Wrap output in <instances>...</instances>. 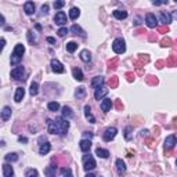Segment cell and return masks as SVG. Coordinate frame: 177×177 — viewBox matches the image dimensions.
<instances>
[{
    "instance_id": "obj_1",
    "label": "cell",
    "mask_w": 177,
    "mask_h": 177,
    "mask_svg": "<svg viewBox=\"0 0 177 177\" xmlns=\"http://www.w3.org/2000/svg\"><path fill=\"white\" fill-rule=\"evenodd\" d=\"M47 129L51 134H65L69 129V122L65 118H57L56 120L47 119Z\"/></svg>"
},
{
    "instance_id": "obj_2",
    "label": "cell",
    "mask_w": 177,
    "mask_h": 177,
    "mask_svg": "<svg viewBox=\"0 0 177 177\" xmlns=\"http://www.w3.org/2000/svg\"><path fill=\"white\" fill-rule=\"evenodd\" d=\"M24 53H25V47H24V44L18 43L17 46H15V49H14V51H13V56H11V60H10L11 65H18V64L21 62V60H22Z\"/></svg>"
},
{
    "instance_id": "obj_3",
    "label": "cell",
    "mask_w": 177,
    "mask_h": 177,
    "mask_svg": "<svg viewBox=\"0 0 177 177\" xmlns=\"http://www.w3.org/2000/svg\"><path fill=\"white\" fill-rule=\"evenodd\" d=\"M112 50L116 53V54H123L125 51H126V43H125V40L123 39H115L114 43H112Z\"/></svg>"
},
{
    "instance_id": "obj_4",
    "label": "cell",
    "mask_w": 177,
    "mask_h": 177,
    "mask_svg": "<svg viewBox=\"0 0 177 177\" xmlns=\"http://www.w3.org/2000/svg\"><path fill=\"white\" fill-rule=\"evenodd\" d=\"M95 166V161H94V158L89 154V155H84L83 156V167H84V170L86 172H89V170H93Z\"/></svg>"
},
{
    "instance_id": "obj_5",
    "label": "cell",
    "mask_w": 177,
    "mask_h": 177,
    "mask_svg": "<svg viewBox=\"0 0 177 177\" xmlns=\"http://www.w3.org/2000/svg\"><path fill=\"white\" fill-rule=\"evenodd\" d=\"M11 76L15 80H25V69H24V67L18 65L17 68H14L11 71Z\"/></svg>"
},
{
    "instance_id": "obj_6",
    "label": "cell",
    "mask_w": 177,
    "mask_h": 177,
    "mask_svg": "<svg viewBox=\"0 0 177 177\" xmlns=\"http://www.w3.org/2000/svg\"><path fill=\"white\" fill-rule=\"evenodd\" d=\"M116 133H118L116 127H108L107 130L104 132V134H102V139H104V141H111V140L115 139Z\"/></svg>"
},
{
    "instance_id": "obj_7",
    "label": "cell",
    "mask_w": 177,
    "mask_h": 177,
    "mask_svg": "<svg viewBox=\"0 0 177 177\" xmlns=\"http://www.w3.org/2000/svg\"><path fill=\"white\" fill-rule=\"evenodd\" d=\"M177 144V137L174 134H172V136H167L166 140H165V150H172V148H174V145Z\"/></svg>"
},
{
    "instance_id": "obj_8",
    "label": "cell",
    "mask_w": 177,
    "mask_h": 177,
    "mask_svg": "<svg viewBox=\"0 0 177 177\" xmlns=\"http://www.w3.org/2000/svg\"><path fill=\"white\" fill-rule=\"evenodd\" d=\"M145 22L150 28H158V19H156V17L151 13L145 15Z\"/></svg>"
},
{
    "instance_id": "obj_9",
    "label": "cell",
    "mask_w": 177,
    "mask_h": 177,
    "mask_svg": "<svg viewBox=\"0 0 177 177\" xmlns=\"http://www.w3.org/2000/svg\"><path fill=\"white\" fill-rule=\"evenodd\" d=\"M51 69L54 71L56 73H64V65L58 60H51Z\"/></svg>"
},
{
    "instance_id": "obj_10",
    "label": "cell",
    "mask_w": 177,
    "mask_h": 177,
    "mask_svg": "<svg viewBox=\"0 0 177 177\" xmlns=\"http://www.w3.org/2000/svg\"><path fill=\"white\" fill-rule=\"evenodd\" d=\"M54 22L57 24V25H65L67 24V15L64 11H58L56 14V17H54Z\"/></svg>"
},
{
    "instance_id": "obj_11",
    "label": "cell",
    "mask_w": 177,
    "mask_h": 177,
    "mask_svg": "<svg viewBox=\"0 0 177 177\" xmlns=\"http://www.w3.org/2000/svg\"><path fill=\"white\" fill-rule=\"evenodd\" d=\"M159 19H161V22L163 24V25H169L172 22V15L169 13H166V11H161V14H159Z\"/></svg>"
},
{
    "instance_id": "obj_12",
    "label": "cell",
    "mask_w": 177,
    "mask_h": 177,
    "mask_svg": "<svg viewBox=\"0 0 177 177\" xmlns=\"http://www.w3.org/2000/svg\"><path fill=\"white\" fill-rule=\"evenodd\" d=\"M102 84H104V78L102 76H95L93 78V80H91V87L97 90V89H101Z\"/></svg>"
},
{
    "instance_id": "obj_13",
    "label": "cell",
    "mask_w": 177,
    "mask_h": 177,
    "mask_svg": "<svg viewBox=\"0 0 177 177\" xmlns=\"http://www.w3.org/2000/svg\"><path fill=\"white\" fill-rule=\"evenodd\" d=\"M112 101H111V98H102V102H101V109L104 112H108V111H111V108H112Z\"/></svg>"
},
{
    "instance_id": "obj_14",
    "label": "cell",
    "mask_w": 177,
    "mask_h": 177,
    "mask_svg": "<svg viewBox=\"0 0 177 177\" xmlns=\"http://www.w3.org/2000/svg\"><path fill=\"white\" fill-rule=\"evenodd\" d=\"M56 173H57V166H54V165H50L44 169L46 177H56Z\"/></svg>"
},
{
    "instance_id": "obj_15",
    "label": "cell",
    "mask_w": 177,
    "mask_h": 177,
    "mask_svg": "<svg viewBox=\"0 0 177 177\" xmlns=\"http://www.w3.org/2000/svg\"><path fill=\"white\" fill-rule=\"evenodd\" d=\"M3 176L4 177H13L14 176V170H13V166L8 163L3 165Z\"/></svg>"
},
{
    "instance_id": "obj_16",
    "label": "cell",
    "mask_w": 177,
    "mask_h": 177,
    "mask_svg": "<svg viewBox=\"0 0 177 177\" xmlns=\"http://www.w3.org/2000/svg\"><path fill=\"white\" fill-rule=\"evenodd\" d=\"M108 94V89L101 87V89H97L94 91V97L95 100H102V97H105Z\"/></svg>"
},
{
    "instance_id": "obj_17",
    "label": "cell",
    "mask_w": 177,
    "mask_h": 177,
    "mask_svg": "<svg viewBox=\"0 0 177 177\" xmlns=\"http://www.w3.org/2000/svg\"><path fill=\"white\" fill-rule=\"evenodd\" d=\"M24 95H25V89L22 87H18L17 89V91H15V95H14V100L15 102H21L24 100Z\"/></svg>"
},
{
    "instance_id": "obj_18",
    "label": "cell",
    "mask_w": 177,
    "mask_h": 177,
    "mask_svg": "<svg viewBox=\"0 0 177 177\" xmlns=\"http://www.w3.org/2000/svg\"><path fill=\"white\" fill-rule=\"evenodd\" d=\"M79 147H80V150H82L83 152H87V151H90V148H91V141L83 139L82 141L79 143Z\"/></svg>"
},
{
    "instance_id": "obj_19",
    "label": "cell",
    "mask_w": 177,
    "mask_h": 177,
    "mask_svg": "<svg viewBox=\"0 0 177 177\" xmlns=\"http://www.w3.org/2000/svg\"><path fill=\"white\" fill-rule=\"evenodd\" d=\"M24 11L28 15H32V14L35 13V4L32 1H26L25 4H24Z\"/></svg>"
},
{
    "instance_id": "obj_20",
    "label": "cell",
    "mask_w": 177,
    "mask_h": 177,
    "mask_svg": "<svg viewBox=\"0 0 177 177\" xmlns=\"http://www.w3.org/2000/svg\"><path fill=\"white\" fill-rule=\"evenodd\" d=\"M10 118H11V108L4 107L3 111H1V119H3V122H7Z\"/></svg>"
},
{
    "instance_id": "obj_21",
    "label": "cell",
    "mask_w": 177,
    "mask_h": 177,
    "mask_svg": "<svg viewBox=\"0 0 177 177\" xmlns=\"http://www.w3.org/2000/svg\"><path fill=\"white\" fill-rule=\"evenodd\" d=\"M86 94H87V91H86V89L83 87V86L78 87V90L75 91V97L78 100H83V98L86 97Z\"/></svg>"
},
{
    "instance_id": "obj_22",
    "label": "cell",
    "mask_w": 177,
    "mask_h": 177,
    "mask_svg": "<svg viewBox=\"0 0 177 177\" xmlns=\"http://www.w3.org/2000/svg\"><path fill=\"white\" fill-rule=\"evenodd\" d=\"M84 116H86V119H87L90 123H95V118L91 115V109H90V107H89V105H86V107H84Z\"/></svg>"
},
{
    "instance_id": "obj_23",
    "label": "cell",
    "mask_w": 177,
    "mask_h": 177,
    "mask_svg": "<svg viewBox=\"0 0 177 177\" xmlns=\"http://www.w3.org/2000/svg\"><path fill=\"white\" fill-rule=\"evenodd\" d=\"M50 150H51L50 143H44V144H42L40 148H39V154H40V155H47V154L50 152Z\"/></svg>"
},
{
    "instance_id": "obj_24",
    "label": "cell",
    "mask_w": 177,
    "mask_h": 177,
    "mask_svg": "<svg viewBox=\"0 0 177 177\" xmlns=\"http://www.w3.org/2000/svg\"><path fill=\"white\" fill-rule=\"evenodd\" d=\"M71 31L73 32V33H75V35H79V36H80V38H86V33H84V31H83L82 28H80V26L79 25H72V28H71Z\"/></svg>"
},
{
    "instance_id": "obj_25",
    "label": "cell",
    "mask_w": 177,
    "mask_h": 177,
    "mask_svg": "<svg viewBox=\"0 0 177 177\" xmlns=\"http://www.w3.org/2000/svg\"><path fill=\"white\" fill-rule=\"evenodd\" d=\"M80 60H82L83 62H90V61H91V54H90V51L89 50L80 51Z\"/></svg>"
},
{
    "instance_id": "obj_26",
    "label": "cell",
    "mask_w": 177,
    "mask_h": 177,
    "mask_svg": "<svg viewBox=\"0 0 177 177\" xmlns=\"http://www.w3.org/2000/svg\"><path fill=\"white\" fill-rule=\"evenodd\" d=\"M114 17L116 19H125L127 18V11H125V10H115Z\"/></svg>"
},
{
    "instance_id": "obj_27",
    "label": "cell",
    "mask_w": 177,
    "mask_h": 177,
    "mask_svg": "<svg viewBox=\"0 0 177 177\" xmlns=\"http://www.w3.org/2000/svg\"><path fill=\"white\" fill-rule=\"evenodd\" d=\"M72 73H73V78H75L76 80H79V82H82L83 79H84L83 72L79 69V68H73V69H72Z\"/></svg>"
},
{
    "instance_id": "obj_28",
    "label": "cell",
    "mask_w": 177,
    "mask_h": 177,
    "mask_svg": "<svg viewBox=\"0 0 177 177\" xmlns=\"http://www.w3.org/2000/svg\"><path fill=\"white\" fill-rule=\"evenodd\" d=\"M62 118H65V119H71V118H73V112H72V109H71L69 107H65L62 108Z\"/></svg>"
},
{
    "instance_id": "obj_29",
    "label": "cell",
    "mask_w": 177,
    "mask_h": 177,
    "mask_svg": "<svg viewBox=\"0 0 177 177\" xmlns=\"http://www.w3.org/2000/svg\"><path fill=\"white\" fill-rule=\"evenodd\" d=\"M95 155H97V156H100V158H108V156H109V151H107V150H102V148H100V147H98V148H97V150H95Z\"/></svg>"
},
{
    "instance_id": "obj_30",
    "label": "cell",
    "mask_w": 177,
    "mask_h": 177,
    "mask_svg": "<svg viewBox=\"0 0 177 177\" xmlns=\"http://www.w3.org/2000/svg\"><path fill=\"white\" fill-rule=\"evenodd\" d=\"M116 169H118L119 173H125L126 172V165H125V162L122 159H116Z\"/></svg>"
},
{
    "instance_id": "obj_31",
    "label": "cell",
    "mask_w": 177,
    "mask_h": 177,
    "mask_svg": "<svg viewBox=\"0 0 177 177\" xmlns=\"http://www.w3.org/2000/svg\"><path fill=\"white\" fill-rule=\"evenodd\" d=\"M4 159H6V162H17L18 161V155L15 152H10V154H7L4 156Z\"/></svg>"
},
{
    "instance_id": "obj_32",
    "label": "cell",
    "mask_w": 177,
    "mask_h": 177,
    "mask_svg": "<svg viewBox=\"0 0 177 177\" xmlns=\"http://www.w3.org/2000/svg\"><path fill=\"white\" fill-rule=\"evenodd\" d=\"M29 93H31L32 97H33V95H38V93H39V84H38V82H32L31 83V90H29Z\"/></svg>"
},
{
    "instance_id": "obj_33",
    "label": "cell",
    "mask_w": 177,
    "mask_h": 177,
    "mask_svg": "<svg viewBox=\"0 0 177 177\" xmlns=\"http://www.w3.org/2000/svg\"><path fill=\"white\" fill-rule=\"evenodd\" d=\"M79 15H80V10H79V8H76V7L71 8V11H69V18L71 19H76Z\"/></svg>"
},
{
    "instance_id": "obj_34",
    "label": "cell",
    "mask_w": 177,
    "mask_h": 177,
    "mask_svg": "<svg viewBox=\"0 0 177 177\" xmlns=\"http://www.w3.org/2000/svg\"><path fill=\"white\" fill-rule=\"evenodd\" d=\"M65 47H67V51H68V53H73V51L78 49V43H75V42H68Z\"/></svg>"
},
{
    "instance_id": "obj_35",
    "label": "cell",
    "mask_w": 177,
    "mask_h": 177,
    "mask_svg": "<svg viewBox=\"0 0 177 177\" xmlns=\"http://www.w3.org/2000/svg\"><path fill=\"white\" fill-rule=\"evenodd\" d=\"M133 127L132 126H127L126 129H125V139L127 140V141H130V140H133Z\"/></svg>"
},
{
    "instance_id": "obj_36",
    "label": "cell",
    "mask_w": 177,
    "mask_h": 177,
    "mask_svg": "<svg viewBox=\"0 0 177 177\" xmlns=\"http://www.w3.org/2000/svg\"><path fill=\"white\" fill-rule=\"evenodd\" d=\"M47 108H49L50 111H54V112H56V111H58V109H60V104H58L57 101H51V102H49V104H47Z\"/></svg>"
},
{
    "instance_id": "obj_37",
    "label": "cell",
    "mask_w": 177,
    "mask_h": 177,
    "mask_svg": "<svg viewBox=\"0 0 177 177\" xmlns=\"http://www.w3.org/2000/svg\"><path fill=\"white\" fill-rule=\"evenodd\" d=\"M166 64H167L169 67H177V57L176 56H170L169 60L166 61Z\"/></svg>"
},
{
    "instance_id": "obj_38",
    "label": "cell",
    "mask_w": 177,
    "mask_h": 177,
    "mask_svg": "<svg viewBox=\"0 0 177 177\" xmlns=\"http://www.w3.org/2000/svg\"><path fill=\"white\" fill-rule=\"evenodd\" d=\"M28 40H29V43H31L32 46H33V44H38V40L33 36V32L32 31H28Z\"/></svg>"
},
{
    "instance_id": "obj_39",
    "label": "cell",
    "mask_w": 177,
    "mask_h": 177,
    "mask_svg": "<svg viewBox=\"0 0 177 177\" xmlns=\"http://www.w3.org/2000/svg\"><path fill=\"white\" fill-rule=\"evenodd\" d=\"M38 170L36 169H28L25 173V177H38Z\"/></svg>"
},
{
    "instance_id": "obj_40",
    "label": "cell",
    "mask_w": 177,
    "mask_h": 177,
    "mask_svg": "<svg viewBox=\"0 0 177 177\" xmlns=\"http://www.w3.org/2000/svg\"><path fill=\"white\" fill-rule=\"evenodd\" d=\"M116 86H118V78H116V76H112V78L109 79V87L115 89Z\"/></svg>"
},
{
    "instance_id": "obj_41",
    "label": "cell",
    "mask_w": 177,
    "mask_h": 177,
    "mask_svg": "<svg viewBox=\"0 0 177 177\" xmlns=\"http://www.w3.org/2000/svg\"><path fill=\"white\" fill-rule=\"evenodd\" d=\"M161 46L162 47H169V46H172V40L169 38H165L161 40Z\"/></svg>"
},
{
    "instance_id": "obj_42",
    "label": "cell",
    "mask_w": 177,
    "mask_h": 177,
    "mask_svg": "<svg viewBox=\"0 0 177 177\" xmlns=\"http://www.w3.org/2000/svg\"><path fill=\"white\" fill-rule=\"evenodd\" d=\"M64 6H65V1H64V0H58V1H54V8H57V10L62 8Z\"/></svg>"
},
{
    "instance_id": "obj_43",
    "label": "cell",
    "mask_w": 177,
    "mask_h": 177,
    "mask_svg": "<svg viewBox=\"0 0 177 177\" xmlns=\"http://www.w3.org/2000/svg\"><path fill=\"white\" fill-rule=\"evenodd\" d=\"M61 172H62L64 177H73V176H72V172H71L69 167H64V169H62Z\"/></svg>"
},
{
    "instance_id": "obj_44",
    "label": "cell",
    "mask_w": 177,
    "mask_h": 177,
    "mask_svg": "<svg viewBox=\"0 0 177 177\" xmlns=\"http://www.w3.org/2000/svg\"><path fill=\"white\" fill-rule=\"evenodd\" d=\"M57 33H58V36H61V38H62V36H65V35L68 33V29H67V28H60Z\"/></svg>"
},
{
    "instance_id": "obj_45",
    "label": "cell",
    "mask_w": 177,
    "mask_h": 177,
    "mask_svg": "<svg viewBox=\"0 0 177 177\" xmlns=\"http://www.w3.org/2000/svg\"><path fill=\"white\" fill-rule=\"evenodd\" d=\"M158 31H159V33H167V32H169V28H167L166 25L158 26Z\"/></svg>"
},
{
    "instance_id": "obj_46",
    "label": "cell",
    "mask_w": 177,
    "mask_h": 177,
    "mask_svg": "<svg viewBox=\"0 0 177 177\" xmlns=\"http://www.w3.org/2000/svg\"><path fill=\"white\" fill-rule=\"evenodd\" d=\"M152 4L154 6H162V4H167V0H162V1H152Z\"/></svg>"
},
{
    "instance_id": "obj_47",
    "label": "cell",
    "mask_w": 177,
    "mask_h": 177,
    "mask_svg": "<svg viewBox=\"0 0 177 177\" xmlns=\"http://www.w3.org/2000/svg\"><path fill=\"white\" fill-rule=\"evenodd\" d=\"M116 62H118V58H114L112 61H109V69H111V68H112V69H114V68H116V67H115V65H116Z\"/></svg>"
},
{
    "instance_id": "obj_48",
    "label": "cell",
    "mask_w": 177,
    "mask_h": 177,
    "mask_svg": "<svg viewBox=\"0 0 177 177\" xmlns=\"http://www.w3.org/2000/svg\"><path fill=\"white\" fill-rule=\"evenodd\" d=\"M147 82H148V83H151V84H156V82H158V80H156V79H155L154 76H148Z\"/></svg>"
},
{
    "instance_id": "obj_49",
    "label": "cell",
    "mask_w": 177,
    "mask_h": 177,
    "mask_svg": "<svg viewBox=\"0 0 177 177\" xmlns=\"http://www.w3.org/2000/svg\"><path fill=\"white\" fill-rule=\"evenodd\" d=\"M148 61H150V57H148V56H141V57H140V62L145 64V62H148Z\"/></svg>"
},
{
    "instance_id": "obj_50",
    "label": "cell",
    "mask_w": 177,
    "mask_h": 177,
    "mask_svg": "<svg viewBox=\"0 0 177 177\" xmlns=\"http://www.w3.org/2000/svg\"><path fill=\"white\" fill-rule=\"evenodd\" d=\"M47 13H49V6L44 4V6H42V15H46Z\"/></svg>"
},
{
    "instance_id": "obj_51",
    "label": "cell",
    "mask_w": 177,
    "mask_h": 177,
    "mask_svg": "<svg viewBox=\"0 0 177 177\" xmlns=\"http://www.w3.org/2000/svg\"><path fill=\"white\" fill-rule=\"evenodd\" d=\"M84 137H86V140H91L93 139V133L91 132H84Z\"/></svg>"
},
{
    "instance_id": "obj_52",
    "label": "cell",
    "mask_w": 177,
    "mask_h": 177,
    "mask_svg": "<svg viewBox=\"0 0 177 177\" xmlns=\"http://www.w3.org/2000/svg\"><path fill=\"white\" fill-rule=\"evenodd\" d=\"M126 76H127V80H129V82H132L133 79H134V75H133V73H130V72H127Z\"/></svg>"
},
{
    "instance_id": "obj_53",
    "label": "cell",
    "mask_w": 177,
    "mask_h": 177,
    "mask_svg": "<svg viewBox=\"0 0 177 177\" xmlns=\"http://www.w3.org/2000/svg\"><path fill=\"white\" fill-rule=\"evenodd\" d=\"M18 140L21 141V143H28V139H26V137H22V136H19Z\"/></svg>"
},
{
    "instance_id": "obj_54",
    "label": "cell",
    "mask_w": 177,
    "mask_h": 177,
    "mask_svg": "<svg viewBox=\"0 0 177 177\" xmlns=\"http://www.w3.org/2000/svg\"><path fill=\"white\" fill-rule=\"evenodd\" d=\"M47 42H49V43H51V44H56V39H54V38H47Z\"/></svg>"
},
{
    "instance_id": "obj_55",
    "label": "cell",
    "mask_w": 177,
    "mask_h": 177,
    "mask_svg": "<svg viewBox=\"0 0 177 177\" xmlns=\"http://www.w3.org/2000/svg\"><path fill=\"white\" fill-rule=\"evenodd\" d=\"M163 64H166V61H158V62H156V67H158V68H162Z\"/></svg>"
},
{
    "instance_id": "obj_56",
    "label": "cell",
    "mask_w": 177,
    "mask_h": 177,
    "mask_svg": "<svg viewBox=\"0 0 177 177\" xmlns=\"http://www.w3.org/2000/svg\"><path fill=\"white\" fill-rule=\"evenodd\" d=\"M116 109H122V104H120V100H116Z\"/></svg>"
},
{
    "instance_id": "obj_57",
    "label": "cell",
    "mask_w": 177,
    "mask_h": 177,
    "mask_svg": "<svg viewBox=\"0 0 177 177\" xmlns=\"http://www.w3.org/2000/svg\"><path fill=\"white\" fill-rule=\"evenodd\" d=\"M144 136H148V130H143L141 132V137H144Z\"/></svg>"
},
{
    "instance_id": "obj_58",
    "label": "cell",
    "mask_w": 177,
    "mask_h": 177,
    "mask_svg": "<svg viewBox=\"0 0 177 177\" xmlns=\"http://www.w3.org/2000/svg\"><path fill=\"white\" fill-rule=\"evenodd\" d=\"M147 144H148V147H150V148H152V147H154V145H152V141H151V140H147Z\"/></svg>"
},
{
    "instance_id": "obj_59",
    "label": "cell",
    "mask_w": 177,
    "mask_h": 177,
    "mask_svg": "<svg viewBox=\"0 0 177 177\" xmlns=\"http://www.w3.org/2000/svg\"><path fill=\"white\" fill-rule=\"evenodd\" d=\"M4 46H6V39L3 38V39H1V47L4 49Z\"/></svg>"
},
{
    "instance_id": "obj_60",
    "label": "cell",
    "mask_w": 177,
    "mask_h": 177,
    "mask_svg": "<svg viewBox=\"0 0 177 177\" xmlns=\"http://www.w3.org/2000/svg\"><path fill=\"white\" fill-rule=\"evenodd\" d=\"M172 17L177 19V11H173V14H172Z\"/></svg>"
},
{
    "instance_id": "obj_61",
    "label": "cell",
    "mask_w": 177,
    "mask_h": 177,
    "mask_svg": "<svg viewBox=\"0 0 177 177\" xmlns=\"http://www.w3.org/2000/svg\"><path fill=\"white\" fill-rule=\"evenodd\" d=\"M150 40H156V36H154V35H151V36H150Z\"/></svg>"
},
{
    "instance_id": "obj_62",
    "label": "cell",
    "mask_w": 177,
    "mask_h": 177,
    "mask_svg": "<svg viewBox=\"0 0 177 177\" xmlns=\"http://www.w3.org/2000/svg\"><path fill=\"white\" fill-rule=\"evenodd\" d=\"M86 177H95L94 174H91V173H89V174H86Z\"/></svg>"
},
{
    "instance_id": "obj_63",
    "label": "cell",
    "mask_w": 177,
    "mask_h": 177,
    "mask_svg": "<svg viewBox=\"0 0 177 177\" xmlns=\"http://www.w3.org/2000/svg\"><path fill=\"white\" fill-rule=\"evenodd\" d=\"M176 165H177V161H176Z\"/></svg>"
}]
</instances>
